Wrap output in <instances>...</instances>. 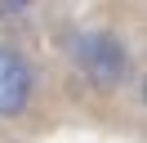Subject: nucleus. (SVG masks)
Returning <instances> with one entry per match:
<instances>
[{
    "mask_svg": "<svg viewBox=\"0 0 147 143\" xmlns=\"http://www.w3.org/2000/svg\"><path fill=\"white\" fill-rule=\"evenodd\" d=\"M31 98V67L18 49L0 45V116H18Z\"/></svg>",
    "mask_w": 147,
    "mask_h": 143,
    "instance_id": "f03ea898",
    "label": "nucleus"
},
{
    "mask_svg": "<svg viewBox=\"0 0 147 143\" xmlns=\"http://www.w3.org/2000/svg\"><path fill=\"white\" fill-rule=\"evenodd\" d=\"M76 63L89 80L98 85H120L129 76V54L116 36H102V31H89V36H76Z\"/></svg>",
    "mask_w": 147,
    "mask_h": 143,
    "instance_id": "f257e3e1",
    "label": "nucleus"
}]
</instances>
